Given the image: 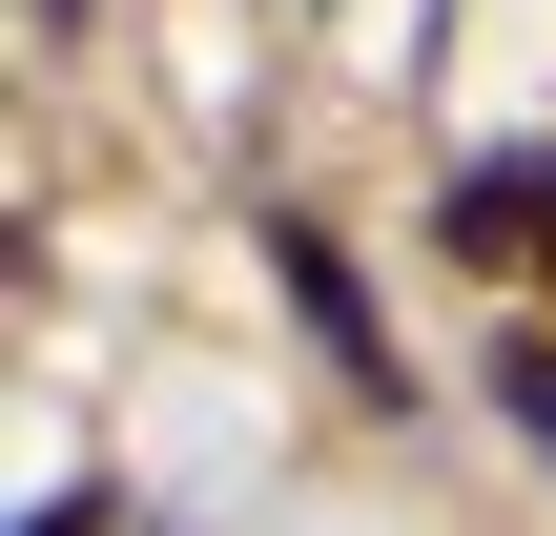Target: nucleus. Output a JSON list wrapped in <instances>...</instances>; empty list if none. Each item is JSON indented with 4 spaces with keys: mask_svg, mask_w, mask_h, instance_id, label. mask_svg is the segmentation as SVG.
Returning a JSON list of instances; mask_svg holds the SVG:
<instances>
[{
    "mask_svg": "<svg viewBox=\"0 0 556 536\" xmlns=\"http://www.w3.org/2000/svg\"><path fill=\"white\" fill-rule=\"evenodd\" d=\"M268 269H289V310H309V331H330V372H351V392H392V331H371V289H351V269H330V227H289V248H268Z\"/></svg>",
    "mask_w": 556,
    "mask_h": 536,
    "instance_id": "1",
    "label": "nucleus"
}]
</instances>
